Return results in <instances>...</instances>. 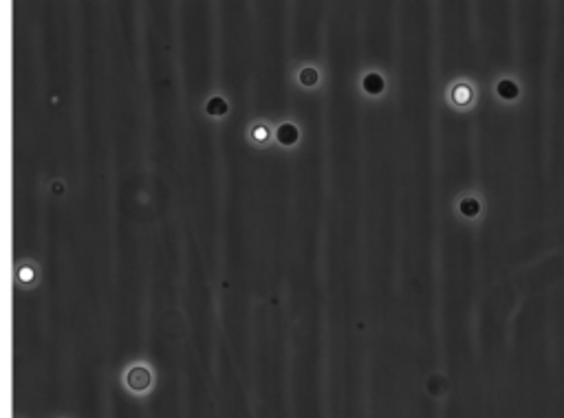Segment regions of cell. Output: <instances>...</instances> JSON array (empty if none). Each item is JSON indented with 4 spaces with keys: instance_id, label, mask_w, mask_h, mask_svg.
I'll use <instances>...</instances> for the list:
<instances>
[{
    "instance_id": "1",
    "label": "cell",
    "mask_w": 564,
    "mask_h": 418,
    "mask_svg": "<svg viewBox=\"0 0 564 418\" xmlns=\"http://www.w3.org/2000/svg\"><path fill=\"white\" fill-rule=\"evenodd\" d=\"M450 99L456 108H467V106L474 101V90H472L470 84H454L452 90H450Z\"/></svg>"
},
{
    "instance_id": "2",
    "label": "cell",
    "mask_w": 564,
    "mask_h": 418,
    "mask_svg": "<svg viewBox=\"0 0 564 418\" xmlns=\"http://www.w3.org/2000/svg\"><path fill=\"white\" fill-rule=\"evenodd\" d=\"M251 136H253V141H258V143H267V139H269V128H267L265 123H258V126L251 128Z\"/></svg>"
}]
</instances>
